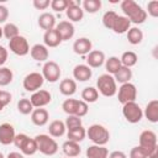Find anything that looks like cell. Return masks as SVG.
<instances>
[{"instance_id":"obj_1","label":"cell","mask_w":158,"mask_h":158,"mask_svg":"<svg viewBox=\"0 0 158 158\" xmlns=\"http://www.w3.org/2000/svg\"><path fill=\"white\" fill-rule=\"evenodd\" d=\"M120 7L123 12V16L127 17L131 23L141 25L147 20L146 10L133 0H123L120 4Z\"/></svg>"},{"instance_id":"obj_2","label":"cell","mask_w":158,"mask_h":158,"mask_svg":"<svg viewBox=\"0 0 158 158\" xmlns=\"http://www.w3.org/2000/svg\"><path fill=\"white\" fill-rule=\"evenodd\" d=\"M35 141L37 144V152H40L44 156H54L58 152L59 146H58L57 141L53 137H51L49 135H46V133L37 135L35 137Z\"/></svg>"},{"instance_id":"obj_3","label":"cell","mask_w":158,"mask_h":158,"mask_svg":"<svg viewBox=\"0 0 158 158\" xmlns=\"http://www.w3.org/2000/svg\"><path fill=\"white\" fill-rule=\"evenodd\" d=\"M96 90L106 98H111L117 93V83L111 74H101L96 80Z\"/></svg>"},{"instance_id":"obj_4","label":"cell","mask_w":158,"mask_h":158,"mask_svg":"<svg viewBox=\"0 0 158 158\" xmlns=\"http://www.w3.org/2000/svg\"><path fill=\"white\" fill-rule=\"evenodd\" d=\"M86 136L94 144H98V146H105L110 139L109 130L100 123L90 125L89 128L86 130Z\"/></svg>"},{"instance_id":"obj_5","label":"cell","mask_w":158,"mask_h":158,"mask_svg":"<svg viewBox=\"0 0 158 158\" xmlns=\"http://www.w3.org/2000/svg\"><path fill=\"white\" fill-rule=\"evenodd\" d=\"M62 109L67 115H75L78 117H84L89 111V105L83 100L65 99L62 104Z\"/></svg>"},{"instance_id":"obj_6","label":"cell","mask_w":158,"mask_h":158,"mask_svg":"<svg viewBox=\"0 0 158 158\" xmlns=\"http://www.w3.org/2000/svg\"><path fill=\"white\" fill-rule=\"evenodd\" d=\"M14 144L23 156H33L37 152V144L35 138L28 137L26 133H17L14 138Z\"/></svg>"},{"instance_id":"obj_7","label":"cell","mask_w":158,"mask_h":158,"mask_svg":"<svg viewBox=\"0 0 158 158\" xmlns=\"http://www.w3.org/2000/svg\"><path fill=\"white\" fill-rule=\"evenodd\" d=\"M122 115L127 122L137 123L143 117V110L136 101H131L122 105Z\"/></svg>"},{"instance_id":"obj_8","label":"cell","mask_w":158,"mask_h":158,"mask_svg":"<svg viewBox=\"0 0 158 158\" xmlns=\"http://www.w3.org/2000/svg\"><path fill=\"white\" fill-rule=\"evenodd\" d=\"M42 77L44 80H47L48 83H57L60 78L62 70L58 63H56L54 60H47L44 62L43 67H42Z\"/></svg>"},{"instance_id":"obj_9","label":"cell","mask_w":158,"mask_h":158,"mask_svg":"<svg viewBox=\"0 0 158 158\" xmlns=\"http://www.w3.org/2000/svg\"><path fill=\"white\" fill-rule=\"evenodd\" d=\"M9 49L14 54L20 56V57H23V56L28 54L30 53V44H28L27 38L21 36V35L14 37L12 40L9 41Z\"/></svg>"},{"instance_id":"obj_10","label":"cell","mask_w":158,"mask_h":158,"mask_svg":"<svg viewBox=\"0 0 158 158\" xmlns=\"http://www.w3.org/2000/svg\"><path fill=\"white\" fill-rule=\"evenodd\" d=\"M44 83V79L42 77L41 73L38 72H32V73H28L23 80H22V85H23V89L28 93H35L37 90H40L42 88Z\"/></svg>"},{"instance_id":"obj_11","label":"cell","mask_w":158,"mask_h":158,"mask_svg":"<svg viewBox=\"0 0 158 158\" xmlns=\"http://www.w3.org/2000/svg\"><path fill=\"white\" fill-rule=\"evenodd\" d=\"M136 98H137V89L135 84H132L131 81L121 84V86L117 90V99L122 105L126 102L136 101Z\"/></svg>"},{"instance_id":"obj_12","label":"cell","mask_w":158,"mask_h":158,"mask_svg":"<svg viewBox=\"0 0 158 158\" xmlns=\"http://www.w3.org/2000/svg\"><path fill=\"white\" fill-rule=\"evenodd\" d=\"M138 142H139L138 146H141L142 148H144V149L147 151V153H148L151 149L158 147V143H157V135H156V132H153L152 130H144V131H142L141 135H139V137H138Z\"/></svg>"},{"instance_id":"obj_13","label":"cell","mask_w":158,"mask_h":158,"mask_svg":"<svg viewBox=\"0 0 158 158\" xmlns=\"http://www.w3.org/2000/svg\"><path fill=\"white\" fill-rule=\"evenodd\" d=\"M30 101L35 109L44 107L46 105H48L52 101V95L48 90L40 89V90L32 93V95L30 96Z\"/></svg>"},{"instance_id":"obj_14","label":"cell","mask_w":158,"mask_h":158,"mask_svg":"<svg viewBox=\"0 0 158 158\" xmlns=\"http://www.w3.org/2000/svg\"><path fill=\"white\" fill-rule=\"evenodd\" d=\"M15 136H16L15 128L11 123L4 122L0 125V143L2 146H9V144L14 143Z\"/></svg>"},{"instance_id":"obj_15","label":"cell","mask_w":158,"mask_h":158,"mask_svg":"<svg viewBox=\"0 0 158 158\" xmlns=\"http://www.w3.org/2000/svg\"><path fill=\"white\" fill-rule=\"evenodd\" d=\"M56 30L58 31L62 41H69L73 38L74 33H75V27L70 21H60L58 25H56Z\"/></svg>"},{"instance_id":"obj_16","label":"cell","mask_w":158,"mask_h":158,"mask_svg":"<svg viewBox=\"0 0 158 158\" xmlns=\"http://www.w3.org/2000/svg\"><path fill=\"white\" fill-rule=\"evenodd\" d=\"M93 51V43L88 37H79L73 43V52L79 56H85Z\"/></svg>"},{"instance_id":"obj_17","label":"cell","mask_w":158,"mask_h":158,"mask_svg":"<svg viewBox=\"0 0 158 158\" xmlns=\"http://www.w3.org/2000/svg\"><path fill=\"white\" fill-rule=\"evenodd\" d=\"M86 65L90 68H100L105 63V53L99 49H93L86 54Z\"/></svg>"},{"instance_id":"obj_18","label":"cell","mask_w":158,"mask_h":158,"mask_svg":"<svg viewBox=\"0 0 158 158\" xmlns=\"http://www.w3.org/2000/svg\"><path fill=\"white\" fill-rule=\"evenodd\" d=\"M30 54L36 62H47L49 57V51L44 44L36 43L30 48Z\"/></svg>"},{"instance_id":"obj_19","label":"cell","mask_w":158,"mask_h":158,"mask_svg":"<svg viewBox=\"0 0 158 158\" xmlns=\"http://www.w3.org/2000/svg\"><path fill=\"white\" fill-rule=\"evenodd\" d=\"M93 75V70L86 64H77L73 68V78L75 81H88Z\"/></svg>"},{"instance_id":"obj_20","label":"cell","mask_w":158,"mask_h":158,"mask_svg":"<svg viewBox=\"0 0 158 158\" xmlns=\"http://www.w3.org/2000/svg\"><path fill=\"white\" fill-rule=\"evenodd\" d=\"M62 38L58 33V31L54 28L52 30H48V31H44V35H43V44L47 47V48H54V47H58L60 43H62Z\"/></svg>"},{"instance_id":"obj_21","label":"cell","mask_w":158,"mask_h":158,"mask_svg":"<svg viewBox=\"0 0 158 158\" xmlns=\"http://www.w3.org/2000/svg\"><path fill=\"white\" fill-rule=\"evenodd\" d=\"M65 15H67V17H68V20L73 23V22H80L81 20H83V17H84V11H83V9L79 6V5H77L73 0H72V2L69 4V6L67 7V10H65Z\"/></svg>"},{"instance_id":"obj_22","label":"cell","mask_w":158,"mask_h":158,"mask_svg":"<svg viewBox=\"0 0 158 158\" xmlns=\"http://www.w3.org/2000/svg\"><path fill=\"white\" fill-rule=\"evenodd\" d=\"M48 120H49V114H48V111H47L46 109H43V107L33 109V111L31 112V121H32V123L36 125V126L42 127V126L47 125Z\"/></svg>"},{"instance_id":"obj_23","label":"cell","mask_w":158,"mask_h":158,"mask_svg":"<svg viewBox=\"0 0 158 158\" xmlns=\"http://www.w3.org/2000/svg\"><path fill=\"white\" fill-rule=\"evenodd\" d=\"M143 116L152 123L158 122V100L157 99L148 101V104L143 110Z\"/></svg>"},{"instance_id":"obj_24","label":"cell","mask_w":158,"mask_h":158,"mask_svg":"<svg viewBox=\"0 0 158 158\" xmlns=\"http://www.w3.org/2000/svg\"><path fill=\"white\" fill-rule=\"evenodd\" d=\"M131 28V22L127 17L122 16V15H117L116 20L114 21V25H112V28L111 31L117 33V35H123L126 33L128 30Z\"/></svg>"},{"instance_id":"obj_25","label":"cell","mask_w":158,"mask_h":158,"mask_svg":"<svg viewBox=\"0 0 158 158\" xmlns=\"http://www.w3.org/2000/svg\"><path fill=\"white\" fill-rule=\"evenodd\" d=\"M37 23H38L40 28L48 31V30H52L56 27V17L51 12H42L37 19Z\"/></svg>"},{"instance_id":"obj_26","label":"cell","mask_w":158,"mask_h":158,"mask_svg":"<svg viewBox=\"0 0 158 158\" xmlns=\"http://www.w3.org/2000/svg\"><path fill=\"white\" fill-rule=\"evenodd\" d=\"M59 91L64 96H72L77 93V81L70 78H65L59 83Z\"/></svg>"},{"instance_id":"obj_27","label":"cell","mask_w":158,"mask_h":158,"mask_svg":"<svg viewBox=\"0 0 158 158\" xmlns=\"http://www.w3.org/2000/svg\"><path fill=\"white\" fill-rule=\"evenodd\" d=\"M85 154H86V158H107L109 149L105 146L93 144L86 148Z\"/></svg>"},{"instance_id":"obj_28","label":"cell","mask_w":158,"mask_h":158,"mask_svg":"<svg viewBox=\"0 0 158 158\" xmlns=\"http://www.w3.org/2000/svg\"><path fill=\"white\" fill-rule=\"evenodd\" d=\"M65 131H67V128H65L64 121H60V120H54L48 126V133L53 138L62 137L65 133Z\"/></svg>"},{"instance_id":"obj_29","label":"cell","mask_w":158,"mask_h":158,"mask_svg":"<svg viewBox=\"0 0 158 158\" xmlns=\"http://www.w3.org/2000/svg\"><path fill=\"white\" fill-rule=\"evenodd\" d=\"M62 149H63V153L69 157V158H75L80 154L81 152V148L79 146V143L77 142H73V141H69L67 139L63 144H62Z\"/></svg>"},{"instance_id":"obj_30","label":"cell","mask_w":158,"mask_h":158,"mask_svg":"<svg viewBox=\"0 0 158 158\" xmlns=\"http://www.w3.org/2000/svg\"><path fill=\"white\" fill-rule=\"evenodd\" d=\"M132 69L131 68H127V67H123L121 65V68L112 75L116 83H120V84H125V83H128L131 79H132Z\"/></svg>"},{"instance_id":"obj_31","label":"cell","mask_w":158,"mask_h":158,"mask_svg":"<svg viewBox=\"0 0 158 158\" xmlns=\"http://www.w3.org/2000/svg\"><path fill=\"white\" fill-rule=\"evenodd\" d=\"M67 137H68L69 141L79 143V142L85 139L86 130L83 126H79V127H75V128H72V130H67Z\"/></svg>"},{"instance_id":"obj_32","label":"cell","mask_w":158,"mask_h":158,"mask_svg":"<svg viewBox=\"0 0 158 158\" xmlns=\"http://www.w3.org/2000/svg\"><path fill=\"white\" fill-rule=\"evenodd\" d=\"M99 99V91L94 86H85L81 91V100L86 104H93Z\"/></svg>"},{"instance_id":"obj_33","label":"cell","mask_w":158,"mask_h":158,"mask_svg":"<svg viewBox=\"0 0 158 158\" xmlns=\"http://www.w3.org/2000/svg\"><path fill=\"white\" fill-rule=\"evenodd\" d=\"M126 37H127V41L131 44L136 46V44H139L143 41V32L138 27H131L126 32Z\"/></svg>"},{"instance_id":"obj_34","label":"cell","mask_w":158,"mask_h":158,"mask_svg":"<svg viewBox=\"0 0 158 158\" xmlns=\"http://www.w3.org/2000/svg\"><path fill=\"white\" fill-rule=\"evenodd\" d=\"M120 60H121V64L123 67H127V68H132L133 65L137 64L138 62V56L133 52V51H126L121 54L120 57Z\"/></svg>"},{"instance_id":"obj_35","label":"cell","mask_w":158,"mask_h":158,"mask_svg":"<svg viewBox=\"0 0 158 158\" xmlns=\"http://www.w3.org/2000/svg\"><path fill=\"white\" fill-rule=\"evenodd\" d=\"M104 65H105V69H106V73L107 74H111V75H114L120 68H121V60H120V58L118 57H115V56H112V57H109L107 59H105V63H104Z\"/></svg>"},{"instance_id":"obj_36","label":"cell","mask_w":158,"mask_h":158,"mask_svg":"<svg viewBox=\"0 0 158 158\" xmlns=\"http://www.w3.org/2000/svg\"><path fill=\"white\" fill-rule=\"evenodd\" d=\"M14 79V73L7 67H0V86H7Z\"/></svg>"},{"instance_id":"obj_37","label":"cell","mask_w":158,"mask_h":158,"mask_svg":"<svg viewBox=\"0 0 158 158\" xmlns=\"http://www.w3.org/2000/svg\"><path fill=\"white\" fill-rule=\"evenodd\" d=\"M19 35H20L19 27H17L15 23H12V22H7V23H5V26L2 27V36H4L5 38H7L9 41L12 40L14 37L19 36Z\"/></svg>"},{"instance_id":"obj_38","label":"cell","mask_w":158,"mask_h":158,"mask_svg":"<svg viewBox=\"0 0 158 158\" xmlns=\"http://www.w3.org/2000/svg\"><path fill=\"white\" fill-rule=\"evenodd\" d=\"M81 5H83V11H86L88 14H95L101 9L100 0H84Z\"/></svg>"},{"instance_id":"obj_39","label":"cell","mask_w":158,"mask_h":158,"mask_svg":"<svg viewBox=\"0 0 158 158\" xmlns=\"http://www.w3.org/2000/svg\"><path fill=\"white\" fill-rule=\"evenodd\" d=\"M33 109H35V107L32 106L30 99L23 98V99H20V100L17 101V111H19L21 115H30V114L33 111Z\"/></svg>"},{"instance_id":"obj_40","label":"cell","mask_w":158,"mask_h":158,"mask_svg":"<svg viewBox=\"0 0 158 158\" xmlns=\"http://www.w3.org/2000/svg\"><path fill=\"white\" fill-rule=\"evenodd\" d=\"M116 17H117V14H116L115 11H112V10L106 11V12L102 15V19H101L104 27L107 28V30H111V28H112V25H114V21L116 20Z\"/></svg>"},{"instance_id":"obj_41","label":"cell","mask_w":158,"mask_h":158,"mask_svg":"<svg viewBox=\"0 0 158 158\" xmlns=\"http://www.w3.org/2000/svg\"><path fill=\"white\" fill-rule=\"evenodd\" d=\"M72 2V0H52L51 1V9L56 12H62L65 11L67 7L69 6V4Z\"/></svg>"},{"instance_id":"obj_42","label":"cell","mask_w":158,"mask_h":158,"mask_svg":"<svg viewBox=\"0 0 158 158\" xmlns=\"http://www.w3.org/2000/svg\"><path fill=\"white\" fill-rule=\"evenodd\" d=\"M64 125H65V128L67 130H72V128L83 126L81 117H78L75 115H68L67 118H65V121H64Z\"/></svg>"},{"instance_id":"obj_43","label":"cell","mask_w":158,"mask_h":158,"mask_svg":"<svg viewBox=\"0 0 158 158\" xmlns=\"http://www.w3.org/2000/svg\"><path fill=\"white\" fill-rule=\"evenodd\" d=\"M11 100H12L11 93H9L6 90H0V111L4 110V107L11 102Z\"/></svg>"},{"instance_id":"obj_44","label":"cell","mask_w":158,"mask_h":158,"mask_svg":"<svg viewBox=\"0 0 158 158\" xmlns=\"http://www.w3.org/2000/svg\"><path fill=\"white\" fill-rule=\"evenodd\" d=\"M130 158H148L147 151L144 148H142L141 146H135L130 151Z\"/></svg>"},{"instance_id":"obj_45","label":"cell","mask_w":158,"mask_h":158,"mask_svg":"<svg viewBox=\"0 0 158 158\" xmlns=\"http://www.w3.org/2000/svg\"><path fill=\"white\" fill-rule=\"evenodd\" d=\"M147 15L152 16V17H158V1L157 0H152L147 4V10H146Z\"/></svg>"},{"instance_id":"obj_46","label":"cell","mask_w":158,"mask_h":158,"mask_svg":"<svg viewBox=\"0 0 158 158\" xmlns=\"http://www.w3.org/2000/svg\"><path fill=\"white\" fill-rule=\"evenodd\" d=\"M32 5L36 10H46L51 5V1L49 0H33Z\"/></svg>"},{"instance_id":"obj_47","label":"cell","mask_w":158,"mask_h":158,"mask_svg":"<svg viewBox=\"0 0 158 158\" xmlns=\"http://www.w3.org/2000/svg\"><path fill=\"white\" fill-rule=\"evenodd\" d=\"M7 19H9V9L5 5L0 4V25L5 23Z\"/></svg>"},{"instance_id":"obj_48","label":"cell","mask_w":158,"mask_h":158,"mask_svg":"<svg viewBox=\"0 0 158 158\" xmlns=\"http://www.w3.org/2000/svg\"><path fill=\"white\" fill-rule=\"evenodd\" d=\"M9 57V52L4 46H0V67H4Z\"/></svg>"},{"instance_id":"obj_49","label":"cell","mask_w":158,"mask_h":158,"mask_svg":"<svg viewBox=\"0 0 158 158\" xmlns=\"http://www.w3.org/2000/svg\"><path fill=\"white\" fill-rule=\"evenodd\" d=\"M107 158H127L126 153L122 152V151H114L111 153H109Z\"/></svg>"},{"instance_id":"obj_50","label":"cell","mask_w":158,"mask_h":158,"mask_svg":"<svg viewBox=\"0 0 158 158\" xmlns=\"http://www.w3.org/2000/svg\"><path fill=\"white\" fill-rule=\"evenodd\" d=\"M6 158H25V156L21 153V152H10Z\"/></svg>"},{"instance_id":"obj_51","label":"cell","mask_w":158,"mask_h":158,"mask_svg":"<svg viewBox=\"0 0 158 158\" xmlns=\"http://www.w3.org/2000/svg\"><path fill=\"white\" fill-rule=\"evenodd\" d=\"M1 37H2V27L0 26V38H1Z\"/></svg>"},{"instance_id":"obj_52","label":"cell","mask_w":158,"mask_h":158,"mask_svg":"<svg viewBox=\"0 0 158 158\" xmlns=\"http://www.w3.org/2000/svg\"><path fill=\"white\" fill-rule=\"evenodd\" d=\"M0 158H5V157H4V154H2L1 152H0Z\"/></svg>"},{"instance_id":"obj_53","label":"cell","mask_w":158,"mask_h":158,"mask_svg":"<svg viewBox=\"0 0 158 158\" xmlns=\"http://www.w3.org/2000/svg\"><path fill=\"white\" fill-rule=\"evenodd\" d=\"M65 158H69V157H65Z\"/></svg>"}]
</instances>
